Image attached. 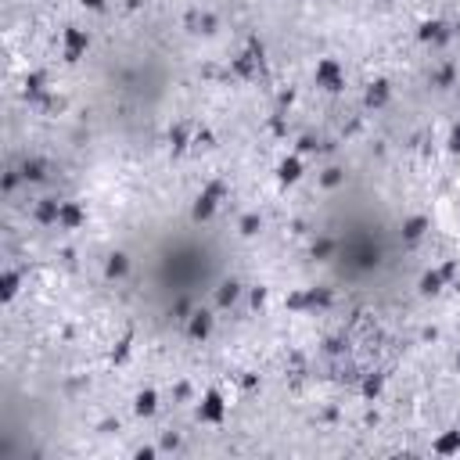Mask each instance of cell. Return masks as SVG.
Returning a JSON list of instances; mask_svg holds the SVG:
<instances>
[{
    "label": "cell",
    "mask_w": 460,
    "mask_h": 460,
    "mask_svg": "<svg viewBox=\"0 0 460 460\" xmlns=\"http://www.w3.org/2000/svg\"><path fill=\"white\" fill-rule=\"evenodd\" d=\"M83 8H90V11H105V0H83Z\"/></svg>",
    "instance_id": "603a6c76"
},
{
    "label": "cell",
    "mask_w": 460,
    "mask_h": 460,
    "mask_svg": "<svg viewBox=\"0 0 460 460\" xmlns=\"http://www.w3.org/2000/svg\"><path fill=\"white\" fill-rule=\"evenodd\" d=\"M198 421L202 424H223L227 421V400H223V392L216 388H209L202 400H198Z\"/></svg>",
    "instance_id": "7a4b0ae2"
},
{
    "label": "cell",
    "mask_w": 460,
    "mask_h": 460,
    "mask_svg": "<svg viewBox=\"0 0 460 460\" xmlns=\"http://www.w3.org/2000/svg\"><path fill=\"white\" fill-rule=\"evenodd\" d=\"M212 327H216V317H212L209 310H191L188 313V334L195 342H205L212 334Z\"/></svg>",
    "instance_id": "5b68a950"
},
{
    "label": "cell",
    "mask_w": 460,
    "mask_h": 460,
    "mask_svg": "<svg viewBox=\"0 0 460 460\" xmlns=\"http://www.w3.org/2000/svg\"><path fill=\"white\" fill-rule=\"evenodd\" d=\"M446 147L453 151V155H460V122H456V126L449 130V140H446Z\"/></svg>",
    "instance_id": "ffe728a7"
},
{
    "label": "cell",
    "mask_w": 460,
    "mask_h": 460,
    "mask_svg": "<svg viewBox=\"0 0 460 460\" xmlns=\"http://www.w3.org/2000/svg\"><path fill=\"white\" fill-rule=\"evenodd\" d=\"M263 298H266V291H263V288H256V291H252V305H263Z\"/></svg>",
    "instance_id": "cb8c5ba5"
},
{
    "label": "cell",
    "mask_w": 460,
    "mask_h": 460,
    "mask_svg": "<svg viewBox=\"0 0 460 460\" xmlns=\"http://www.w3.org/2000/svg\"><path fill=\"white\" fill-rule=\"evenodd\" d=\"M432 453H439V456H456V453H460V428L442 432V435L432 442Z\"/></svg>",
    "instance_id": "ba28073f"
},
{
    "label": "cell",
    "mask_w": 460,
    "mask_h": 460,
    "mask_svg": "<svg viewBox=\"0 0 460 460\" xmlns=\"http://www.w3.org/2000/svg\"><path fill=\"white\" fill-rule=\"evenodd\" d=\"M320 183H324V188H339V183H342V169L339 166H327L320 173Z\"/></svg>",
    "instance_id": "ac0fdd59"
},
{
    "label": "cell",
    "mask_w": 460,
    "mask_h": 460,
    "mask_svg": "<svg viewBox=\"0 0 460 460\" xmlns=\"http://www.w3.org/2000/svg\"><path fill=\"white\" fill-rule=\"evenodd\" d=\"M313 79H317V86L327 90V94H339V90L346 86V72H342V65H339L334 58H320V61H317Z\"/></svg>",
    "instance_id": "6da1fadb"
},
{
    "label": "cell",
    "mask_w": 460,
    "mask_h": 460,
    "mask_svg": "<svg viewBox=\"0 0 460 460\" xmlns=\"http://www.w3.org/2000/svg\"><path fill=\"white\" fill-rule=\"evenodd\" d=\"M388 83L385 79H378V83H371L367 86V94H363V101H367V108H381V105H388Z\"/></svg>",
    "instance_id": "8fae6325"
},
{
    "label": "cell",
    "mask_w": 460,
    "mask_h": 460,
    "mask_svg": "<svg viewBox=\"0 0 460 460\" xmlns=\"http://www.w3.org/2000/svg\"><path fill=\"white\" fill-rule=\"evenodd\" d=\"M446 277H453V266H442V270H428L424 277H421V295H439L442 291V281Z\"/></svg>",
    "instance_id": "52a82bcc"
},
{
    "label": "cell",
    "mask_w": 460,
    "mask_h": 460,
    "mask_svg": "<svg viewBox=\"0 0 460 460\" xmlns=\"http://www.w3.org/2000/svg\"><path fill=\"white\" fill-rule=\"evenodd\" d=\"M259 230V216H244L241 220V234H256Z\"/></svg>",
    "instance_id": "44dd1931"
},
{
    "label": "cell",
    "mask_w": 460,
    "mask_h": 460,
    "mask_svg": "<svg viewBox=\"0 0 460 460\" xmlns=\"http://www.w3.org/2000/svg\"><path fill=\"white\" fill-rule=\"evenodd\" d=\"M220 195H223L220 183H212L209 191H202L198 202L191 205V220H195V223H209L212 216H216V209H220Z\"/></svg>",
    "instance_id": "3957f363"
},
{
    "label": "cell",
    "mask_w": 460,
    "mask_h": 460,
    "mask_svg": "<svg viewBox=\"0 0 460 460\" xmlns=\"http://www.w3.org/2000/svg\"><path fill=\"white\" fill-rule=\"evenodd\" d=\"M378 392H381V381H378V378H367V381H363V395H378Z\"/></svg>",
    "instance_id": "7402d4cb"
},
{
    "label": "cell",
    "mask_w": 460,
    "mask_h": 460,
    "mask_svg": "<svg viewBox=\"0 0 460 460\" xmlns=\"http://www.w3.org/2000/svg\"><path fill=\"white\" fill-rule=\"evenodd\" d=\"M18 288H22V277H18V270H4V273H0V298H4V302H11L15 295H18Z\"/></svg>",
    "instance_id": "7c38bea8"
},
{
    "label": "cell",
    "mask_w": 460,
    "mask_h": 460,
    "mask_svg": "<svg viewBox=\"0 0 460 460\" xmlns=\"http://www.w3.org/2000/svg\"><path fill=\"white\" fill-rule=\"evenodd\" d=\"M237 295H241V284H237V281H223V284L216 288V305H220V310H227V305L237 302Z\"/></svg>",
    "instance_id": "9a60e30c"
},
{
    "label": "cell",
    "mask_w": 460,
    "mask_h": 460,
    "mask_svg": "<svg viewBox=\"0 0 460 460\" xmlns=\"http://www.w3.org/2000/svg\"><path fill=\"white\" fill-rule=\"evenodd\" d=\"M277 180H281V183H298V180H302V159H298V155L281 159V166H277Z\"/></svg>",
    "instance_id": "9c48e42d"
},
{
    "label": "cell",
    "mask_w": 460,
    "mask_h": 460,
    "mask_svg": "<svg viewBox=\"0 0 460 460\" xmlns=\"http://www.w3.org/2000/svg\"><path fill=\"white\" fill-rule=\"evenodd\" d=\"M126 273H130V256L126 252L108 256V263H105V277L108 281H119V277H126Z\"/></svg>",
    "instance_id": "30bf717a"
},
{
    "label": "cell",
    "mask_w": 460,
    "mask_h": 460,
    "mask_svg": "<svg viewBox=\"0 0 460 460\" xmlns=\"http://www.w3.org/2000/svg\"><path fill=\"white\" fill-rule=\"evenodd\" d=\"M331 252H334V241H327V237H324V241H317V249H313V256H317V259H327Z\"/></svg>",
    "instance_id": "d6986e66"
},
{
    "label": "cell",
    "mask_w": 460,
    "mask_h": 460,
    "mask_svg": "<svg viewBox=\"0 0 460 460\" xmlns=\"http://www.w3.org/2000/svg\"><path fill=\"white\" fill-rule=\"evenodd\" d=\"M86 47H90V37L83 33V29L69 25L65 33H61V54H65V61H79L86 54Z\"/></svg>",
    "instance_id": "277c9868"
},
{
    "label": "cell",
    "mask_w": 460,
    "mask_h": 460,
    "mask_svg": "<svg viewBox=\"0 0 460 460\" xmlns=\"http://www.w3.org/2000/svg\"><path fill=\"white\" fill-rule=\"evenodd\" d=\"M58 209H61V202H51V198L40 202V205H37V220H40V223H58Z\"/></svg>",
    "instance_id": "e0dca14e"
},
{
    "label": "cell",
    "mask_w": 460,
    "mask_h": 460,
    "mask_svg": "<svg viewBox=\"0 0 460 460\" xmlns=\"http://www.w3.org/2000/svg\"><path fill=\"white\" fill-rule=\"evenodd\" d=\"M456 363H460V360H456Z\"/></svg>",
    "instance_id": "d4e9b609"
},
{
    "label": "cell",
    "mask_w": 460,
    "mask_h": 460,
    "mask_svg": "<svg viewBox=\"0 0 460 460\" xmlns=\"http://www.w3.org/2000/svg\"><path fill=\"white\" fill-rule=\"evenodd\" d=\"M417 37H421L424 44H432V40H446V25H442V22H424Z\"/></svg>",
    "instance_id": "2e32d148"
},
{
    "label": "cell",
    "mask_w": 460,
    "mask_h": 460,
    "mask_svg": "<svg viewBox=\"0 0 460 460\" xmlns=\"http://www.w3.org/2000/svg\"><path fill=\"white\" fill-rule=\"evenodd\" d=\"M159 410V395L151 392V388H144V392H137V403H133V414L137 417H151Z\"/></svg>",
    "instance_id": "4fadbf2b"
},
{
    "label": "cell",
    "mask_w": 460,
    "mask_h": 460,
    "mask_svg": "<svg viewBox=\"0 0 460 460\" xmlns=\"http://www.w3.org/2000/svg\"><path fill=\"white\" fill-rule=\"evenodd\" d=\"M428 227H432V223H428V216H410V220L403 223V237H407L410 244H417V241L428 234Z\"/></svg>",
    "instance_id": "5bb4252c"
},
{
    "label": "cell",
    "mask_w": 460,
    "mask_h": 460,
    "mask_svg": "<svg viewBox=\"0 0 460 460\" xmlns=\"http://www.w3.org/2000/svg\"><path fill=\"white\" fill-rule=\"evenodd\" d=\"M86 223V209L79 205V202H61V209H58V227L61 230H79Z\"/></svg>",
    "instance_id": "8992f818"
}]
</instances>
